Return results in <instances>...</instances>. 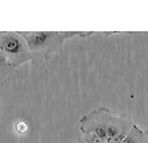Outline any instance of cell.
Instances as JSON below:
<instances>
[{
	"label": "cell",
	"mask_w": 148,
	"mask_h": 143,
	"mask_svg": "<svg viewBox=\"0 0 148 143\" xmlns=\"http://www.w3.org/2000/svg\"><path fill=\"white\" fill-rule=\"evenodd\" d=\"M0 52L14 69L33 61L27 43L17 31H0Z\"/></svg>",
	"instance_id": "obj_3"
},
{
	"label": "cell",
	"mask_w": 148,
	"mask_h": 143,
	"mask_svg": "<svg viewBox=\"0 0 148 143\" xmlns=\"http://www.w3.org/2000/svg\"><path fill=\"white\" fill-rule=\"evenodd\" d=\"M134 122L125 115L114 116L108 108H95L79 120V134H94L105 143H122Z\"/></svg>",
	"instance_id": "obj_1"
},
{
	"label": "cell",
	"mask_w": 148,
	"mask_h": 143,
	"mask_svg": "<svg viewBox=\"0 0 148 143\" xmlns=\"http://www.w3.org/2000/svg\"><path fill=\"white\" fill-rule=\"evenodd\" d=\"M122 143H148V129H140L134 124Z\"/></svg>",
	"instance_id": "obj_4"
},
{
	"label": "cell",
	"mask_w": 148,
	"mask_h": 143,
	"mask_svg": "<svg viewBox=\"0 0 148 143\" xmlns=\"http://www.w3.org/2000/svg\"><path fill=\"white\" fill-rule=\"evenodd\" d=\"M16 130H17L18 133L22 134L27 130V125H26L25 122H22V121H20V122H17V125H16Z\"/></svg>",
	"instance_id": "obj_6"
},
{
	"label": "cell",
	"mask_w": 148,
	"mask_h": 143,
	"mask_svg": "<svg viewBox=\"0 0 148 143\" xmlns=\"http://www.w3.org/2000/svg\"><path fill=\"white\" fill-rule=\"evenodd\" d=\"M26 41L33 61H48L59 54L66 39L78 36L79 31H17Z\"/></svg>",
	"instance_id": "obj_2"
},
{
	"label": "cell",
	"mask_w": 148,
	"mask_h": 143,
	"mask_svg": "<svg viewBox=\"0 0 148 143\" xmlns=\"http://www.w3.org/2000/svg\"><path fill=\"white\" fill-rule=\"evenodd\" d=\"M14 76H17V72L14 68H12V65L4 57V55L0 52V83L13 78Z\"/></svg>",
	"instance_id": "obj_5"
}]
</instances>
